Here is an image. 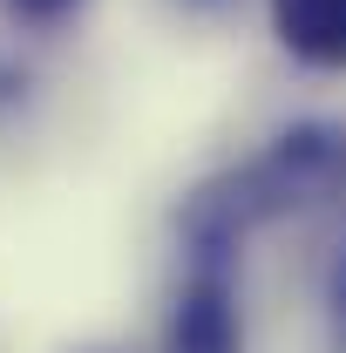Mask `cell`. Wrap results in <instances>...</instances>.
Segmentation results:
<instances>
[{
  "label": "cell",
  "mask_w": 346,
  "mask_h": 353,
  "mask_svg": "<svg viewBox=\"0 0 346 353\" xmlns=\"http://www.w3.org/2000/svg\"><path fill=\"white\" fill-rule=\"evenodd\" d=\"M197 7H217V0H197Z\"/></svg>",
  "instance_id": "cell-4"
},
{
  "label": "cell",
  "mask_w": 346,
  "mask_h": 353,
  "mask_svg": "<svg viewBox=\"0 0 346 353\" xmlns=\"http://www.w3.org/2000/svg\"><path fill=\"white\" fill-rule=\"evenodd\" d=\"M272 41L312 75H346V0H265Z\"/></svg>",
  "instance_id": "cell-1"
},
{
  "label": "cell",
  "mask_w": 346,
  "mask_h": 353,
  "mask_svg": "<svg viewBox=\"0 0 346 353\" xmlns=\"http://www.w3.org/2000/svg\"><path fill=\"white\" fill-rule=\"evenodd\" d=\"M21 28H34V34H48V28H68L75 14H82L88 0H0Z\"/></svg>",
  "instance_id": "cell-3"
},
{
  "label": "cell",
  "mask_w": 346,
  "mask_h": 353,
  "mask_svg": "<svg viewBox=\"0 0 346 353\" xmlns=\"http://www.w3.org/2000/svg\"><path fill=\"white\" fill-rule=\"evenodd\" d=\"M170 347L176 353H238V306H231V285L204 272L176 292L170 312Z\"/></svg>",
  "instance_id": "cell-2"
}]
</instances>
